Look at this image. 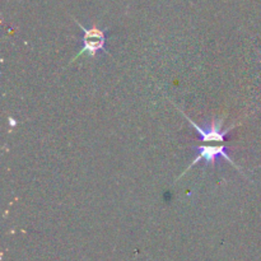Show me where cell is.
I'll return each mask as SVG.
<instances>
[{
	"label": "cell",
	"instance_id": "6da1fadb",
	"mask_svg": "<svg viewBox=\"0 0 261 261\" xmlns=\"http://www.w3.org/2000/svg\"><path fill=\"white\" fill-rule=\"evenodd\" d=\"M76 24L79 25V28L83 32V37H82V42H83V46H82L81 51L71 59L70 64L73 61H75L76 59L79 58L83 54H88L92 58H96L97 54L99 51L105 50V46H106V37H107V31L99 30L97 27V24H93L91 28H86L81 24L79 22H76Z\"/></svg>",
	"mask_w": 261,
	"mask_h": 261
},
{
	"label": "cell",
	"instance_id": "7a4b0ae2",
	"mask_svg": "<svg viewBox=\"0 0 261 261\" xmlns=\"http://www.w3.org/2000/svg\"><path fill=\"white\" fill-rule=\"evenodd\" d=\"M193 149L198 150V157H196L195 160H194L193 162L190 163V166L186 168L185 172L181 173L180 177H178V178L182 177V176L185 175V173L188 172V171L190 170L191 167H194L195 165H198V163L201 162V161H204V165H205V166H208V165L216 166L218 157H223L224 160L227 161V162L231 163L232 166H234V167H236L237 170L240 171L239 166H237L236 163H234L233 161L229 158V155L227 154V150H228L229 148L226 147V145H223V144H219V145H200V147H193Z\"/></svg>",
	"mask_w": 261,
	"mask_h": 261
},
{
	"label": "cell",
	"instance_id": "3957f363",
	"mask_svg": "<svg viewBox=\"0 0 261 261\" xmlns=\"http://www.w3.org/2000/svg\"><path fill=\"white\" fill-rule=\"evenodd\" d=\"M180 112L186 117V119H188V121L190 122V125H193V126L195 127L196 132H198V134H199V139H200L201 142L222 143V142H224V140H227V135L231 133V130L234 129V125H232V126L228 127V129L223 130V127L222 126H223L224 117H221L219 120H217L216 117H213L211 125H209L206 129H201V127L199 126V125H196L195 122L190 119V117L186 116L182 111H180Z\"/></svg>",
	"mask_w": 261,
	"mask_h": 261
}]
</instances>
